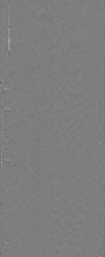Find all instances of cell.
Wrapping results in <instances>:
<instances>
[{
    "label": "cell",
    "mask_w": 105,
    "mask_h": 257,
    "mask_svg": "<svg viewBox=\"0 0 105 257\" xmlns=\"http://www.w3.org/2000/svg\"><path fill=\"white\" fill-rule=\"evenodd\" d=\"M2 122L3 136H11L12 126L10 110L3 109Z\"/></svg>",
    "instance_id": "1"
},
{
    "label": "cell",
    "mask_w": 105,
    "mask_h": 257,
    "mask_svg": "<svg viewBox=\"0 0 105 257\" xmlns=\"http://www.w3.org/2000/svg\"><path fill=\"white\" fill-rule=\"evenodd\" d=\"M3 158L5 161H11L12 156V143L11 136H3Z\"/></svg>",
    "instance_id": "2"
},
{
    "label": "cell",
    "mask_w": 105,
    "mask_h": 257,
    "mask_svg": "<svg viewBox=\"0 0 105 257\" xmlns=\"http://www.w3.org/2000/svg\"><path fill=\"white\" fill-rule=\"evenodd\" d=\"M9 88H5L2 98V106L3 109L10 110L11 108L10 91Z\"/></svg>",
    "instance_id": "3"
},
{
    "label": "cell",
    "mask_w": 105,
    "mask_h": 257,
    "mask_svg": "<svg viewBox=\"0 0 105 257\" xmlns=\"http://www.w3.org/2000/svg\"><path fill=\"white\" fill-rule=\"evenodd\" d=\"M8 22V49H11V16H9Z\"/></svg>",
    "instance_id": "4"
}]
</instances>
